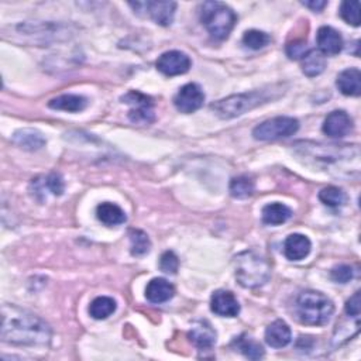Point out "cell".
<instances>
[{
    "instance_id": "obj_19",
    "label": "cell",
    "mask_w": 361,
    "mask_h": 361,
    "mask_svg": "<svg viewBox=\"0 0 361 361\" xmlns=\"http://www.w3.org/2000/svg\"><path fill=\"white\" fill-rule=\"evenodd\" d=\"M339 90L346 96H360L361 93V72L357 68L342 71L336 79Z\"/></svg>"
},
{
    "instance_id": "obj_34",
    "label": "cell",
    "mask_w": 361,
    "mask_h": 361,
    "mask_svg": "<svg viewBox=\"0 0 361 361\" xmlns=\"http://www.w3.org/2000/svg\"><path fill=\"white\" fill-rule=\"evenodd\" d=\"M353 269L350 266H346V264H342V266L334 267L330 273V277L334 282H339V284H347L349 281L353 279Z\"/></svg>"
},
{
    "instance_id": "obj_29",
    "label": "cell",
    "mask_w": 361,
    "mask_h": 361,
    "mask_svg": "<svg viewBox=\"0 0 361 361\" xmlns=\"http://www.w3.org/2000/svg\"><path fill=\"white\" fill-rule=\"evenodd\" d=\"M319 199L322 203L330 208H339L346 203V194L338 186H327L319 192Z\"/></svg>"
},
{
    "instance_id": "obj_2",
    "label": "cell",
    "mask_w": 361,
    "mask_h": 361,
    "mask_svg": "<svg viewBox=\"0 0 361 361\" xmlns=\"http://www.w3.org/2000/svg\"><path fill=\"white\" fill-rule=\"evenodd\" d=\"M295 150L301 157L316 161L323 166L339 165L343 162H360L358 146H336V144H322L312 141H299Z\"/></svg>"
},
{
    "instance_id": "obj_8",
    "label": "cell",
    "mask_w": 361,
    "mask_h": 361,
    "mask_svg": "<svg viewBox=\"0 0 361 361\" xmlns=\"http://www.w3.org/2000/svg\"><path fill=\"white\" fill-rule=\"evenodd\" d=\"M122 101L126 105H130L132 109L129 110V119L136 125H150L154 122V103L153 99L147 95H142L137 90H130L125 96H122Z\"/></svg>"
},
{
    "instance_id": "obj_1",
    "label": "cell",
    "mask_w": 361,
    "mask_h": 361,
    "mask_svg": "<svg viewBox=\"0 0 361 361\" xmlns=\"http://www.w3.org/2000/svg\"><path fill=\"white\" fill-rule=\"evenodd\" d=\"M2 339L17 346H45L51 340V327L32 312L5 303L2 306Z\"/></svg>"
},
{
    "instance_id": "obj_5",
    "label": "cell",
    "mask_w": 361,
    "mask_h": 361,
    "mask_svg": "<svg viewBox=\"0 0 361 361\" xmlns=\"http://www.w3.org/2000/svg\"><path fill=\"white\" fill-rule=\"evenodd\" d=\"M201 21L216 40H226L237 23V16L227 5L205 2L201 8Z\"/></svg>"
},
{
    "instance_id": "obj_26",
    "label": "cell",
    "mask_w": 361,
    "mask_h": 361,
    "mask_svg": "<svg viewBox=\"0 0 361 361\" xmlns=\"http://www.w3.org/2000/svg\"><path fill=\"white\" fill-rule=\"evenodd\" d=\"M234 346L240 353L245 354L250 360H260L261 357H264L262 346L254 339L247 338L246 334H242L240 338H237L234 340Z\"/></svg>"
},
{
    "instance_id": "obj_23",
    "label": "cell",
    "mask_w": 361,
    "mask_h": 361,
    "mask_svg": "<svg viewBox=\"0 0 361 361\" xmlns=\"http://www.w3.org/2000/svg\"><path fill=\"white\" fill-rule=\"evenodd\" d=\"M96 216H98V219L106 225V226H119V225H123L127 221V216L125 213V210L117 206L116 203H110V202H105L101 203L96 209Z\"/></svg>"
},
{
    "instance_id": "obj_24",
    "label": "cell",
    "mask_w": 361,
    "mask_h": 361,
    "mask_svg": "<svg viewBox=\"0 0 361 361\" xmlns=\"http://www.w3.org/2000/svg\"><path fill=\"white\" fill-rule=\"evenodd\" d=\"M325 68H326V58L322 53L316 50L308 51L306 55L302 58V72L309 78L321 75Z\"/></svg>"
},
{
    "instance_id": "obj_21",
    "label": "cell",
    "mask_w": 361,
    "mask_h": 361,
    "mask_svg": "<svg viewBox=\"0 0 361 361\" xmlns=\"http://www.w3.org/2000/svg\"><path fill=\"white\" fill-rule=\"evenodd\" d=\"M86 106H88L86 98H84L81 95H72V93L57 96V98L48 102V108H51L54 110L69 112V113L82 112Z\"/></svg>"
},
{
    "instance_id": "obj_36",
    "label": "cell",
    "mask_w": 361,
    "mask_h": 361,
    "mask_svg": "<svg viewBox=\"0 0 361 361\" xmlns=\"http://www.w3.org/2000/svg\"><path fill=\"white\" fill-rule=\"evenodd\" d=\"M346 314L350 318L354 319H360V312H361V301H360V292H354L353 297H350V299L346 302Z\"/></svg>"
},
{
    "instance_id": "obj_11",
    "label": "cell",
    "mask_w": 361,
    "mask_h": 361,
    "mask_svg": "<svg viewBox=\"0 0 361 361\" xmlns=\"http://www.w3.org/2000/svg\"><path fill=\"white\" fill-rule=\"evenodd\" d=\"M353 130V119L345 110L332 112L323 123V133L332 138H342Z\"/></svg>"
},
{
    "instance_id": "obj_16",
    "label": "cell",
    "mask_w": 361,
    "mask_h": 361,
    "mask_svg": "<svg viewBox=\"0 0 361 361\" xmlns=\"http://www.w3.org/2000/svg\"><path fill=\"white\" fill-rule=\"evenodd\" d=\"M188 339L199 350H209L216 343V332L208 322H198L189 330Z\"/></svg>"
},
{
    "instance_id": "obj_27",
    "label": "cell",
    "mask_w": 361,
    "mask_h": 361,
    "mask_svg": "<svg viewBox=\"0 0 361 361\" xmlns=\"http://www.w3.org/2000/svg\"><path fill=\"white\" fill-rule=\"evenodd\" d=\"M130 237V251L136 257L146 256L151 250V242L147 236V233H144L142 230L133 229L129 233Z\"/></svg>"
},
{
    "instance_id": "obj_18",
    "label": "cell",
    "mask_w": 361,
    "mask_h": 361,
    "mask_svg": "<svg viewBox=\"0 0 361 361\" xmlns=\"http://www.w3.org/2000/svg\"><path fill=\"white\" fill-rule=\"evenodd\" d=\"M175 294L174 286L164 278H154L147 284L146 298L151 303H164L170 301Z\"/></svg>"
},
{
    "instance_id": "obj_12",
    "label": "cell",
    "mask_w": 361,
    "mask_h": 361,
    "mask_svg": "<svg viewBox=\"0 0 361 361\" xmlns=\"http://www.w3.org/2000/svg\"><path fill=\"white\" fill-rule=\"evenodd\" d=\"M210 309L213 314L223 318H234L240 314V303L230 291H216L210 299Z\"/></svg>"
},
{
    "instance_id": "obj_13",
    "label": "cell",
    "mask_w": 361,
    "mask_h": 361,
    "mask_svg": "<svg viewBox=\"0 0 361 361\" xmlns=\"http://www.w3.org/2000/svg\"><path fill=\"white\" fill-rule=\"evenodd\" d=\"M316 42L319 53L323 55H338L343 48V38L340 33L329 26H323L318 30Z\"/></svg>"
},
{
    "instance_id": "obj_10",
    "label": "cell",
    "mask_w": 361,
    "mask_h": 361,
    "mask_svg": "<svg viewBox=\"0 0 361 361\" xmlns=\"http://www.w3.org/2000/svg\"><path fill=\"white\" fill-rule=\"evenodd\" d=\"M157 69L166 77L184 75L190 68V58L182 51H166L157 60Z\"/></svg>"
},
{
    "instance_id": "obj_3",
    "label": "cell",
    "mask_w": 361,
    "mask_h": 361,
    "mask_svg": "<svg viewBox=\"0 0 361 361\" xmlns=\"http://www.w3.org/2000/svg\"><path fill=\"white\" fill-rule=\"evenodd\" d=\"M294 314L302 325L323 326L332 319L334 305L322 292L303 291L297 297Z\"/></svg>"
},
{
    "instance_id": "obj_9",
    "label": "cell",
    "mask_w": 361,
    "mask_h": 361,
    "mask_svg": "<svg viewBox=\"0 0 361 361\" xmlns=\"http://www.w3.org/2000/svg\"><path fill=\"white\" fill-rule=\"evenodd\" d=\"M205 102V93L198 84L184 85L174 98L175 108L185 114L194 113L202 108Z\"/></svg>"
},
{
    "instance_id": "obj_30",
    "label": "cell",
    "mask_w": 361,
    "mask_h": 361,
    "mask_svg": "<svg viewBox=\"0 0 361 361\" xmlns=\"http://www.w3.org/2000/svg\"><path fill=\"white\" fill-rule=\"evenodd\" d=\"M271 41V37L260 30H249L243 36V44L251 50H261L266 45H269Z\"/></svg>"
},
{
    "instance_id": "obj_32",
    "label": "cell",
    "mask_w": 361,
    "mask_h": 361,
    "mask_svg": "<svg viewBox=\"0 0 361 361\" xmlns=\"http://www.w3.org/2000/svg\"><path fill=\"white\" fill-rule=\"evenodd\" d=\"M179 260L174 251H165L160 258V269L165 274H177Z\"/></svg>"
},
{
    "instance_id": "obj_25",
    "label": "cell",
    "mask_w": 361,
    "mask_h": 361,
    "mask_svg": "<svg viewBox=\"0 0 361 361\" xmlns=\"http://www.w3.org/2000/svg\"><path fill=\"white\" fill-rule=\"evenodd\" d=\"M116 308L117 305L113 298L98 297V298H95L89 305V315L96 321H102L113 315Z\"/></svg>"
},
{
    "instance_id": "obj_31",
    "label": "cell",
    "mask_w": 361,
    "mask_h": 361,
    "mask_svg": "<svg viewBox=\"0 0 361 361\" xmlns=\"http://www.w3.org/2000/svg\"><path fill=\"white\" fill-rule=\"evenodd\" d=\"M340 16L342 18L351 24L354 27L360 26V3L357 0H353V2H343L340 6Z\"/></svg>"
},
{
    "instance_id": "obj_33",
    "label": "cell",
    "mask_w": 361,
    "mask_h": 361,
    "mask_svg": "<svg viewBox=\"0 0 361 361\" xmlns=\"http://www.w3.org/2000/svg\"><path fill=\"white\" fill-rule=\"evenodd\" d=\"M42 184H44V186H47V189L50 190L51 194L55 195V197H61V195L64 194L65 186H64L62 177H61L60 174H55V173L50 174V175L44 178Z\"/></svg>"
},
{
    "instance_id": "obj_17",
    "label": "cell",
    "mask_w": 361,
    "mask_h": 361,
    "mask_svg": "<svg viewBox=\"0 0 361 361\" xmlns=\"http://www.w3.org/2000/svg\"><path fill=\"white\" fill-rule=\"evenodd\" d=\"M292 339L291 329L284 321H275L266 329V342L274 349H282Z\"/></svg>"
},
{
    "instance_id": "obj_14",
    "label": "cell",
    "mask_w": 361,
    "mask_h": 361,
    "mask_svg": "<svg viewBox=\"0 0 361 361\" xmlns=\"http://www.w3.org/2000/svg\"><path fill=\"white\" fill-rule=\"evenodd\" d=\"M310 240L305 234L299 233L288 236L284 243V254L291 261H301L306 258L310 253Z\"/></svg>"
},
{
    "instance_id": "obj_35",
    "label": "cell",
    "mask_w": 361,
    "mask_h": 361,
    "mask_svg": "<svg viewBox=\"0 0 361 361\" xmlns=\"http://www.w3.org/2000/svg\"><path fill=\"white\" fill-rule=\"evenodd\" d=\"M308 53V47L305 41H292L286 45V55L291 60L303 58Z\"/></svg>"
},
{
    "instance_id": "obj_28",
    "label": "cell",
    "mask_w": 361,
    "mask_h": 361,
    "mask_svg": "<svg viewBox=\"0 0 361 361\" xmlns=\"http://www.w3.org/2000/svg\"><path fill=\"white\" fill-rule=\"evenodd\" d=\"M230 195L237 199H246L254 194V182L249 177H237L230 181Z\"/></svg>"
},
{
    "instance_id": "obj_4",
    "label": "cell",
    "mask_w": 361,
    "mask_h": 361,
    "mask_svg": "<svg viewBox=\"0 0 361 361\" xmlns=\"http://www.w3.org/2000/svg\"><path fill=\"white\" fill-rule=\"evenodd\" d=\"M234 270L237 282L249 290L262 286L271 277L269 260L253 250L243 251L234 257Z\"/></svg>"
},
{
    "instance_id": "obj_20",
    "label": "cell",
    "mask_w": 361,
    "mask_h": 361,
    "mask_svg": "<svg viewBox=\"0 0 361 361\" xmlns=\"http://www.w3.org/2000/svg\"><path fill=\"white\" fill-rule=\"evenodd\" d=\"M13 142L23 150L37 151L45 146V138L36 129H23L13 134Z\"/></svg>"
},
{
    "instance_id": "obj_37",
    "label": "cell",
    "mask_w": 361,
    "mask_h": 361,
    "mask_svg": "<svg viewBox=\"0 0 361 361\" xmlns=\"http://www.w3.org/2000/svg\"><path fill=\"white\" fill-rule=\"evenodd\" d=\"M302 5L314 12H322L326 8L327 2H325V0H310V2H302Z\"/></svg>"
},
{
    "instance_id": "obj_7",
    "label": "cell",
    "mask_w": 361,
    "mask_h": 361,
    "mask_svg": "<svg viewBox=\"0 0 361 361\" xmlns=\"http://www.w3.org/2000/svg\"><path fill=\"white\" fill-rule=\"evenodd\" d=\"M299 129V122L294 117L278 116L260 123L253 130V137L258 141H271L294 136Z\"/></svg>"
},
{
    "instance_id": "obj_6",
    "label": "cell",
    "mask_w": 361,
    "mask_h": 361,
    "mask_svg": "<svg viewBox=\"0 0 361 361\" xmlns=\"http://www.w3.org/2000/svg\"><path fill=\"white\" fill-rule=\"evenodd\" d=\"M269 101V96L266 90H253L250 93H238L232 95L226 99L219 102H214L210 109L219 116L221 119H233L237 116H242L246 112L266 103Z\"/></svg>"
},
{
    "instance_id": "obj_22",
    "label": "cell",
    "mask_w": 361,
    "mask_h": 361,
    "mask_svg": "<svg viewBox=\"0 0 361 361\" xmlns=\"http://www.w3.org/2000/svg\"><path fill=\"white\" fill-rule=\"evenodd\" d=\"M261 218H262V222L266 225L278 226L292 218V210L284 203L274 202V203H269L262 208Z\"/></svg>"
},
{
    "instance_id": "obj_15",
    "label": "cell",
    "mask_w": 361,
    "mask_h": 361,
    "mask_svg": "<svg viewBox=\"0 0 361 361\" xmlns=\"http://www.w3.org/2000/svg\"><path fill=\"white\" fill-rule=\"evenodd\" d=\"M141 8L146 9L147 14L160 26H170L174 20L177 3L175 2H147L140 3Z\"/></svg>"
}]
</instances>
